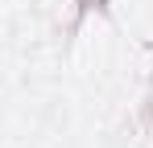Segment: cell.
<instances>
[{"label": "cell", "instance_id": "obj_1", "mask_svg": "<svg viewBox=\"0 0 153 148\" xmlns=\"http://www.w3.org/2000/svg\"><path fill=\"white\" fill-rule=\"evenodd\" d=\"M75 4H79V17H83V12H91V8H100V12L112 8V0H75Z\"/></svg>", "mask_w": 153, "mask_h": 148}]
</instances>
